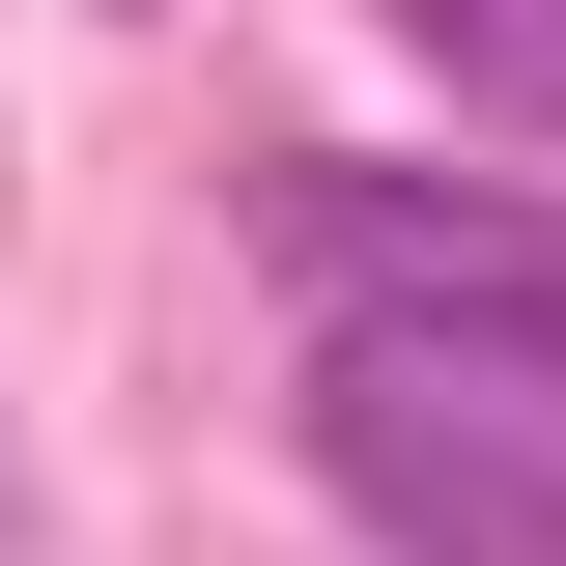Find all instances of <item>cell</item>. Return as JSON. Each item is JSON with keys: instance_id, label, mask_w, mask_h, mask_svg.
I'll use <instances>...</instances> for the list:
<instances>
[{"instance_id": "obj_1", "label": "cell", "mask_w": 566, "mask_h": 566, "mask_svg": "<svg viewBox=\"0 0 566 566\" xmlns=\"http://www.w3.org/2000/svg\"><path fill=\"white\" fill-rule=\"evenodd\" d=\"M312 482L368 538H566V255L340 283L312 340Z\"/></svg>"}, {"instance_id": "obj_3", "label": "cell", "mask_w": 566, "mask_h": 566, "mask_svg": "<svg viewBox=\"0 0 566 566\" xmlns=\"http://www.w3.org/2000/svg\"><path fill=\"white\" fill-rule=\"evenodd\" d=\"M397 57L453 85L482 142H566V0H397Z\"/></svg>"}, {"instance_id": "obj_2", "label": "cell", "mask_w": 566, "mask_h": 566, "mask_svg": "<svg viewBox=\"0 0 566 566\" xmlns=\"http://www.w3.org/2000/svg\"><path fill=\"white\" fill-rule=\"evenodd\" d=\"M255 227H283V283H453V255H566L538 199H312V170H283Z\"/></svg>"}]
</instances>
